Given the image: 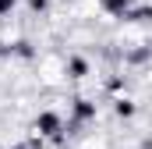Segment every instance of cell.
<instances>
[{
  "label": "cell",
  "instance_id": "6da1fadb",
  "mask_svg": "<svg viewBox=\"0 0 152 149\" xmlns=\"http://www.w3.org/2000/svg\"><path fill=\"white\" fill-rule=\"evenodd\" d=\"M36 124H39V131H46V135H57V124H60V121H57V114H42Z\"/></svg>",
  "mask_w": 152,
  "mask_h": 149
},
{
  "label": "cell",
  "instance_id": "277c9868",
  "mask_svg": "<svg viewBox=\"0 0 152 149\" xmlns=\"http://www.w3.org/2000/svg\"><path fill=\"white\" fill-rule=\"evenodd\" d=\"M134 110V107H131V103H117V114H120V117H127V114Z\"/></svg>",
  "mask_w": 152,
  "mask_h": 149
},
{
  "label": "cell",
  "instance_id": "3957f363",
  "mask_svg": "<svg viewBox=\"0 0 152 149\" xmlns=\"http://www.w3.org/2000/svg\"><path fill=\"white\" fill-rule=\"evenodd\" d=\"M71 74H75V78H81V74H85V60H81V57H75V60H71Z\"/></svg>",
  "mask_w": 152,
  "mask_h": 149
},
{
  "label": "cell",
  "instance_id": "7a4b0ae2",
  "mask_svg": "<svg viewBox=\"0 0 152 149\" xmlns=\"http://www.w3.org/2000/svg\"><path fill=\"white\" fill-rule=\"evenodd\" d=\"M103 4H106V7H110V11H120V14H124V11H127V4H131V0H103Z\"/></svg>",
  "mask_w": 152,
  "mask_h": 149
}]
</instances>
